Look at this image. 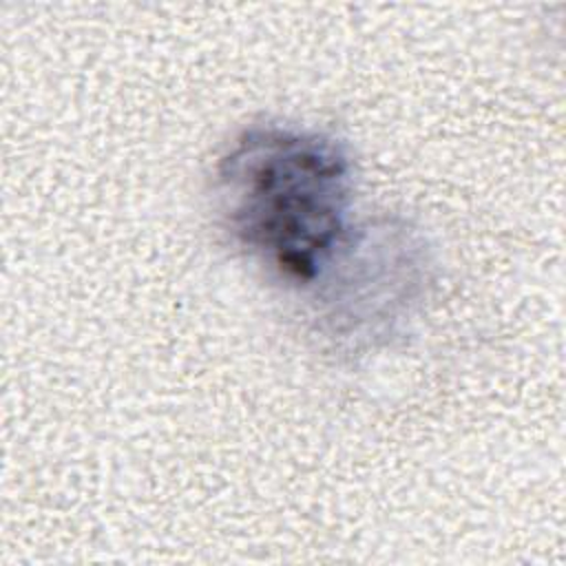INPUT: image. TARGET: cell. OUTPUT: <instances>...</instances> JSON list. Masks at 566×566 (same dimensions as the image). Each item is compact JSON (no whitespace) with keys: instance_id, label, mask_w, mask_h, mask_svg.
<instances>
[{"instance_id":"cell-2","label":"cell","mask_w":566,"mask_h":566,"mask_svg":"<svg viewBox=\"0 0 566 566\" xmlns=\"http://www.w3.org/2000/svg\"><path fill=\"white\" fill-rule=\"evenodd\" d=\"M422 248L409 226H352L310 283L329 338L356 347L391 336L427 292L429 256Z\"/></svg>"},{"instance_id":"cell-1","label":"cell","mask_w":566,"mask_h":566,"mask_svg":"<svg viewBox=\"0 0 566 566\" xmlns=\"http://www.w3.org/2000/svg\"><path fill=\"white\" fill-rule=\"evenodd\" d=\"M214 177L230 239L290 283L310 285L352 228L354 168L329 135L250 126L219 157Z\"/></svg>"}]
</instances>
